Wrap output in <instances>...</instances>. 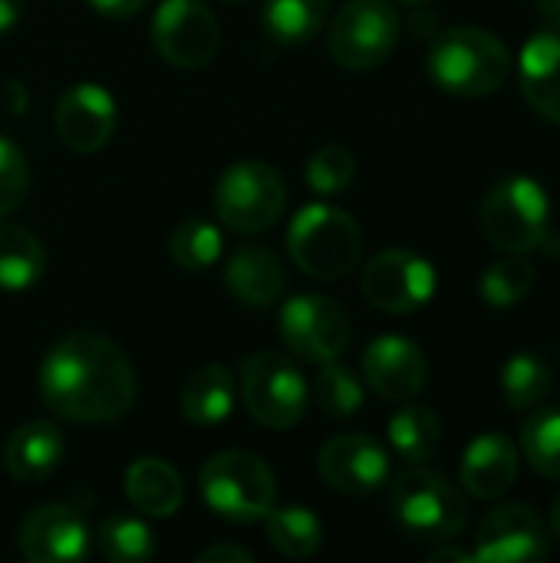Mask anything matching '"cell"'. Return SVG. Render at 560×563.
Listing matches in <instances>:
<instances>
[{
  "instance_id": "cell-1",
  "label": "cell",
  "mask_w": 560,
  "mask_h": 563,
  "mask_svg": "<svg viewBox=\"0 0 560 563\" xmlns=\"http://www.w3.org/2000/svg\"><path fill=\"white\" fill-rule=\"evenodd\" d=\"M135 393L139 383L129 356L96 333L63 336L40 366L43 402L69 422H116L135 406Z\"/></svg>"
},
{
  "instance_id": "cell-2",
  "label": "cell",
  "mask_w": 560,
  "mask_h": 563,
  "mask_svg": "<svg viewBox=\"0 0 560 563\" xmlns=\"http://www.w3.org/2000/svg\"><path fill=\"white\" fill-rule=\"evenodd\" d=\"M512 73L508 46L482 26L439 30L429 46V76L439 89L465 99L492 96Z\"/></svg>"
},
{
  "instance_id": "cell-3",
  "label": "cell",
  "mask_w": 560,
  "mask_h": 563,
  "mask_svg": "<svg viewBox=\"0 0 560 563\" xmlns=\"http://www.w3.org/2000/svg\"><path fill=\"white\" fill-rule=\"evenodd\" d=\"M287 251L307 277L340 280L363 257V231L343 208L307 205L287 228Z\"/></svg>"
},
{
  "instance_id": "cell-4",
  "label": "cell",
  "mask_w": 560,
  "mask_h": 563,
  "mask_svg": "<svg viewBox=\"0 0 560 563\" xmlns=\"http://www.w3.org/2000/svg\"><path fill=\"white\" fill-rule=\"evenodd\" d=\"M389 511L393 521L413 541L446 544L452 541L465 521V498L462 492L439 472L429 468H406L389 485Z\"/></svg>"
},
{
  "instance_id": "cell-5",
  "label": "cell",
  "mask_w": 560,
  "mask_h": 563,
  "mask_svg": "<svg viewBox=\"0 0 560 563\" xmlns=\"http://www.w3.org/2000/svg\"><path fill=\"white\" fill-rule=\"evenodd\" d=\"M482 234L505 254H531L551 238L548 191L525 175L498 181L482 201Z\"/></svg>"
},
{
  "instance_id": "cell-6",
  "label": "cell",
  "mask_w": 560,
  "mask_h": 563,
  "mask_svg": "<svg viewBox=\"0 0 560 563\" xmlns=\"http://www.w3.org/2000/svg\"><path fill=\"white\" fill-rule=\"evenodd\" d=\"M201 498L215 515L228 521H241V525L261 521L271 515L277 498L274 472L254 452L244 449L218 452L201 468Z\"/></svg>"
},
{
  "instance_id": "cell-7",
  "label": "cell",
  "mask_w": 560,
  "mask_h": 563,
  "mask_svg": "<svg viewBox=\"0 0 560 563\" xmlns=\"http://www.w3.org/2000/svg\"><path fill=\"white\" fill-rule=\"evenodd\" d=\"M284 178L264 162H234L215 185V211L238 234H261L284 214Z\"/></svg>"
},
{
  "instance_id": "cell-8",
  "label": "cell",
  "mask_w": 560,
  "mask_h": 563,
  "mask_svg": "<svg viewBox=\"0 0 560 563\" xmlns=\"http://www.w3.org/2000/svg\"><path fill=\"white\" fill-rule=\"evenodd\" d=\"M241 399L248 416L267 429H290L307 412L304 373L284 353H254L241 366Z\"/></svg>"
},
{
  "instance_id": "cell-9",
  "label": "cell",
  "mask_w": 560,
  "mask_h": 563,
  "mask_svg": "<svg viewBox=\"0 0 560 563\" xmlns=\"http://www.w3.org/2000/svg\"><path fill=\"white\" fill-rule=\"evenodd\" d=\"M399 43V13L389 0H350L330 23L327 46L343 69H376Z\"/></svg>"
},
{
  "instance_id": "cell-10",
  "label": "cell",
  "mask_w": 560,
  "mask_h": 563,
  "mask_svg": "<svg viewBox=\"0 0 560 563\" xmlns=\"http://www.w3.org/2000/svg\"><path fill=\"white\" fill-rule=\"evenodd\" d=\"M284 346L304 363L340 360L350 346V317L347 310L320 294H300L281 310Z\"/></svg>"
},
{
  "instance_id": "cell-11",
  "label": "cell",
  "mask_w": 560,
  "mask_h": 563,
  "mask_svg": "<svg viewBox=\"0 0 560 563\" xmlns=\"http://www.w3.org/2000/svg\"><path fill=\"white\" fill-rule=\"evenodd\" d=\"M152 43L165 63L178 69H201L218 53L221 26L201 0H162L152 16Z\"/></svg>"
},
{
  "instance_id": "cell-12",
  "label": "cell",
  "mask_w": 560,
  "mask_h": 563,
  "mask_svg": "<svg viewBox=\"0 0 560 563\" xmlns=\"http://www.w3.org/2000/svg\"><path fill=\"white\" fill-rule=\"evenodd\" d=\"M363 294L376 310L413 313L432 300L436 271L426 257H419L406 247H389L366 264Z\"/></svg>"
},
{
  "instance_id": "cell-13",
  "label": "cell",
  "mask_w": 560,
  "mask_h": 563,
  "mask_svg": "<svg viewBox=\"0 0 560 563\" xmlns=\"http://www.w3.org/2000/svg\"><path fill=\"white\" fill-rule=\"evenodd\" d=\"M551 554L545 518L531 505H502L479 525L472 561L479 563H538Z\"/></svg>"
},
{
  "instance_id": "cell-14",
  "label": "cell",
  "mask_w": 560,
  "mask_h": 563,
  "mask_svg": "<svg viewBox=\"0 0 560 563\" xmlns=\"http://www.w3.org/2000/svg\"><path fill=\"white\" fill-rule=\"evenodd\" d=\"M53 125L69 152H99L116 132V99L96 82H76L59 96Z\"/></svg>"
},
{
  "instance_id": "cell-15",
  "label": "cell",
  "mask_w": 560,
  "mask_h": 563,
  "mask_svg": "<svg viewBox=\"0 0 560 563\" xmlns=\"http://www.w3.org/2000/svg\"><path fill=\"white\" fill-rule=\"evenodd\" d=\"M320 478L343 495H373L389 482V455L370 435H337L320 449Z\"/></svg>"
},
{
  "instance_id": "cell-16",
  "label": "cell",
  "mask_w": 560,
  "mask_h": 563,
  "mask_svg": "<svg viewBox=\"0 0 560 563\" xmlns=\"http://www.w3.org/2000/svg\"><path fill=\"white\" fill-rule=\"evenodd\" d=\"M20 554L33 563H73L89 554V525L73 505H43L20 528Z\"/></svg>"
},
{
  "instance_id": "cell-17",
  "label": "cell",
  "mask_w": 560,
  "mask_h": 563,
  "mask_svg": "<svg viewBox=\"0 0 560 563\" xmlns=\"http://www.w3.org/2000/svg\"><path fill=\"white\" fill-rule=\"evenodd\" d=\"M426 356L406 336H380L363 353V379L389 402H413L426 386Z\"/></svg>"
},
{
  "instance_id": "cell-18",
  "label": "cell",
  "mask_w": 560,
  "mask_h": 563,
  "mask_svg": "<svg viewBox=\"0 0 560 563\" xmlns=\"http://www.w3.org/2000/svg\"><path fill=\"white\" fill-rule=\"evenodd\" d=\"M518 445L502 432L479 435L462 455V485L479 501H495L518 482Z\"/></svg>"
},
{
  "instance_id": "cell-19",
  "label": "cell",
  "mask_w": 560,
  "mask_h": 563,
  "mask_svg": "<svg viewBox=\"0 0 560 563\" xmlns=\"http://www.w3.org/2000/svg\"><path fill=\"white\" fill-rule=\"evenodd\" d=\"M518 76L528 106L560 125V23H548L525 43Z\"/></svg>"
},
{
  "instance_id": "cell-20",
  "label": "cell",
  "mask_w": 560,
  "mask_h": 563,
  "mask_svg": "<svg viewBox=\"0 0 560 563\" xmlns=\"http://www.w3.org/2000/svg\"><path fill=\"white\" fill-rule=\"evenodd\" d=\"M59 462H63V435L53 422L43 419L17 426L3 445V465L23 485L50 478L59 468Z\"/></svg>"
},
{
  "instance_id": "cell-21",
  "label": "cell",
  "mask_w": 560,
  "mask_h": 563,
  "mask_svg": "<svg viewBox=\"0 0 560 563\" xmlns=\"http://www.w3.org/2000/svg\"><path fill=\"white\" fill-rule=\"evenodd\" d=\"M224 284L234 300H241L248 307H271L281 300L287 277H284L281 261L267 247L251 244V247L234 251V257L228 261V271H224Z\"/></svg>"
},
{
  "instance_id": "cell-22",
  "label": "cell",
  "mask_w": 560,
  "mask_h": 563,
  "mask_svg": "<svg viewBox=\"0 0 560 563\" xmlns=\"http://www.w3.org/2000/svg\"><path fill=\"white\" fill-rule=\"evenodd\" d=\"M234 396H238V383L228 366L221 363L201 366L182 386V416L201 429L221 426L234 409Z\"/></svg>"
},
{
  "instance_id": "cell-23",
  "label": "cell",
  "mask_w": 560,
  "mask_h": 563,
  "mask_svg": "<svg viewBox=\"0 0 560 563\" xmlns=\"http://www.w3.org/2000/svg\"><path fill=\"white\" fill-rule=\"evenodd\" d=\"M125 498L135 511L152 518H172L182 508V475L162 459H139L125 472Z\"/></svg>"
},
{
  "instance_id": "cell-24",
  "label": "cell",
  "mask_w": 560,
  "mask_h": 563,
  "mask_svg": "<svg viewBox=\"0 0 560 563\" xmlns=\"http://www.w3.org/2000/svg\"><path fill=\"white\" fill-rule=\"evenodd\" d=\"M46 271V251L36 234L0 221V290H26Z\"/></svg>"
},
{
  "instance_id": "cell-25",
  "label": "cell",
  "mask_w": 560,
  "mask_h": 563,
  "mask_svg": "<svg viewBox=\"0 0 560 563\" xmlns=\"http://www.w3.org/2000/svg\"><path fill=\"white\" fill-rule=\"evenodd\" d=\"M386 435L399 459H406L409 465H422L436 455V449L442 442V422L426 406H399L389 416Z\"/></svg>"
},
{
  "instance_id": "cell-26",
  "label": "cell",
  "mask_w": 560,
  "mask_h": 563,
  "mask_svg": "<svg viewBox=\"0 0 560 563\" xmlns=\"http://www.w3.org/2000/svg\"><path fill=\"white\" fill-rule=\"evenodd\" d=\"M267 521V541L284 558H314L323 544V525L310 508L290 505V508H271Z\"/></svg>"
},
{
  "instance_id": "cell-27",
  "label": "cell",
  "mask_w": 560,
  "mask_h": 563,
  "mask_svg": "<svg viewBox=\"0 0 560 563\" xmlns=\"http://www.w3.org/2000/svg\"><path fill=\"white\" fill-rule=\"evenodd\" d=\"M330 0H264V26L277 43H310L327 23Z\"/></svg>"
},
{
  "instance_id": "cell-28",
  "label": "cell",
  "mask_w": 560,
  "mask_h": 563,
  "mask_svg": "<svg viewBox=\"0 0 560 563\" xmlns=\"http://www.w3.org/2000/svg\"><path fill=\"white\" fill-rule=\"evenodd\" d=\"M168 254H172L175 267H182L188 274H201L221 257V231L205 218H188L172 231Z\"/></svg>"
},
{
  "instance_id": "cell-29",
  "label": "cell",
  "mask_w": 560,
  "mask_h": 563,
  "mask_svg": "<svg viewBox=\"0 0 560 563\" xmlns=\"http://www.w3.org/2000/svg\"><path fill=\"white\" fill-rule=\"evenodd\" d=\"M521 455L545 478H560V406L538 409L521 429Z\"/></svg>"
},
{
  "instance_id": "cell-30",
  "label": "cell",
  "mask_w": 560,
  "mask_h": 563,
  "mask_svg": "<svg viewBox=\"0 0 560 563\" xmlns=\"http://www.w3.org/2000/svg\"><path fill=\"white\" fill-rule=\"evenodd\" d=\"M531 287H535V267L531 261H525V254L502 257L482 274V300L495 310L518 307L531 294Z\"/></svg>"
},
{
  "instance_id": "cell-31",
  "label": "cell",
  "mask_w": 560,
  "mask_h": 563,
  "mask_svg": "<svg viewBox=\"0 0 560 563\" xmlns=\"http://www.w3.org/2000/svg\"><path fill=\"white\" fill-rule=\"evenodd\" d=\"M505 402L518 409H535L551 393V369L535 353H515L502 369Z\"/></svg>"
},
{
  "instance_id": "cell-32",
  "label": "cell",
  "mask_w": 560,
  "mask_h": 563,
  "mask_svg": "<svg viewBox=\"0 0 560 563\" xmlns=\"http://www.w3.org/2000/svg\"><path fill=\"white\" fill-rule=\"evenodd\" d=\"M99 551L112 563H145L155 558V538L139 518H109L99 528Z\"/></svg>"
},
{
  "instance_id": "cell-33",
  "label": "cell",
  "mask_w": 560,
  "mask_h": 563,
  "mask_svg": "<svg viewBox=\"0 0 560 563\" xmlns=\"http://www.w3.org/2000/svg\"><path fill=\"white\" fill-rule=\"evenodd\" d=\"M314 396H317V406L333 419H347V416L360 412V406L366 399L363 383L337 360L320 363V373L314 379Z\"/></svg>"
},
{
  "instance_id": "cell-34",
  "label": "cell",
  "mask_w": 560,
  "mask_h": 563,
  "mask_svg": "<svg viewBox=\"0 0 560 563\" xmlns=\"http://www.w3.org/2000/svg\"><path fill=\"white\" fill-rule=\"evenodd\" d=\"M356 178V158L343 145H323L307 162V185L317 195H340Z\"/></svg>"
},
{
  "instance_id": "cell-35",
  "label": "cell",
  "mask_w": 560,
  "mask_h": 563,
  "mask_svg": "<svg viewBox=\"0 0 560 563\" xmlns=\"http://www.w3.org/2000/svg\"><path fill=\"white\" fill-rule=\"evenodd\" d=\"M30 191V165L23 152L0 135V218L17 211Z\"/></svg>"
},
{
  "instance_id": "cell-36",
  "label": "cell",
  "mask_w": 560,
  "mask_h": 563,
  "mask_svg": "<svg viewBox=\"0 0 560 563\" xmlns=\"http://www.w3.org/2000/svg\"><path fill=\"white\" fill-rule=\"evenodd\" d=\"M89 7L102 16H112V20H129L135 16L139 10L149 7V0H89Z\"/></svg>"
},
{
  "instance_id": "cell-37",
  "label": "cell",
  "mask_w": 560,
  "mask_h": 563,
  "mask_svg": "<svg viewBox=\"0 0 560 563\" xmlns=\"http://www.w3.org/2000/svg\"><path fill=\"white\" fill-rule=\"evenodd\" d=\"M254 554L238 548V544H218V548H208L205 554H198V563H251Z\"/></svg>"
},
{
  "instance_id": "cell-38",
  "label": "cell",
  "mask_w": 560,
  "mask_h": 563,
  "mask_svg": "<svg viewBox=\"0 0 560 563\" xmlns=\"http://www.w3.org/2000/svg\"><path fill=\"white\" fill-rule=\"evenodd\" d=\"M23 16V0H0V36L13 30Z\"/></svg>"
},
{
  "instance_id": "cell-39",
  "label": "cell",
  "mask_w": 560,
  "mask_h": 563,
  "mask_svg": "<svg viewBox=\"0 0 560 563\" xmlns=\"http://www.w3.org/2000/svg\"><path fill=\"white\" fill-rule=\"evenodd\" d=\"M413 33L416 36H436L439 33V20L429 13V10H413Z\"/></svg>"
},
{
  "instance_id": "cell-40",
  "label": "cell",
  "mask_w": 560,
  "mask_h": 563,
  "mask_svg": "<svg viewBox=\"0 0 560 563\" xmlns=\"http://www.w3.org/2000/svg\"><path fill=\"white\" fill-rule=\"evenodd\" d=\"M446 561H459L469 563L472 561V551H462V548H439L429 554V563H446Z\"/></svg>"
},
{
  "instance_id": "cell-41",
  "label": "cell",
  "mask_w": 560,
  "mask_h": 563,
  "mask_svg": "<svg viewBox=\"0 0 560 563\" xmlns=\"http://www.w3.org/2000/svg\"><path fill=\"white\" fill-rule=\"evenodd\" d=\"M535 3H538V13L548 23H560V0H535Z\"/></svg>"
},
{
  "instance_id": "cell-42",
  "label": "cell",
  "mask_w": 560,
  "mask_h": 563,
  "mask_svg": "<svg viewBox=\"0 0 560 563\" xmlns=\"http://www.w3.org/2000/svg\"><path fill=\"white\" fill-rule=\"evenodd\" d=\"M3 96L10 99V109H13V112H23V102H26V96H23V89H20L17 82H10V86L3 89Z\"/></svg>"
},
{
  "instance_id": "cell-43",
  "label": "cell",
  "mask_w": 560,
  "mask_h": 563,
  "mask_svg": "<svg viewBox=\"0 0 560 563\" xmlns=\"http://www.w3.org/2000/svg\"><path fill=\"white\" fill-rule=\"evenodd\" d=\"M551 531H554V538L560 541V498L558 505H554V511H551Z\"/></svg>"
},
{
  "instance_id": "cell-44",
  "label": "cell",
  "mask_w": 560,
  "mask_h": 563,
  "mask_svg": "<svg viewBox=\"0 0 560 563\" xmlns=\"http://www.w3.org/2000/svg\"><path fill=\"white\" fill-rule=\"evenodd\" d=\"M406 7H422V3H429V0H403Z\"/></svg>"
},
{
  "instance_id": "cell-45",
  "label": "cell",
  "mask_w": 560,
  "mask_h": 563,
  "mask_svg": "<svg viewBox=\"0 0 560 563\" xmlns=\"http://www.w3.org/2000/svg\"><path fill=\"white\" fill-rule=\"evenodd\" d=\"M228 3H241V0H228Z\"/></svg>"
}]
</instances>
